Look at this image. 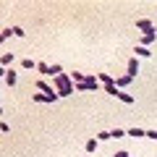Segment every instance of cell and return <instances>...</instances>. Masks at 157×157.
I'll return each mask as SVG.
<instances>
[{"instance_id": "6da1fadb", "label": "cell", "mask_w": 157, "mask_h": 157, "mask_svg": "<svg viewBox=\"0 0 157 157\" xmlns=\"http://www.w3.org/2000/svg\"><path fill=\"white\" fill-rule=\"evenodd\" d=\"M52 84H55V92L58 97H71L73 89H76V84H73V78L68 76V73H60V76L52 78Z\"/></svg>"}, {"instance_id": "7a4b0ae2", "label": "cell", "mask_w": 157, "mask_h": 157, "mask_svg": "<svg viewBox=\"0 0 157 157\" xmlns=\"http://www.w3.org/2000/svg\"><path fill=\"white\" fill-rule=\"evenodd\" d=\"M97 86H100V78L92 76V73H86L84 81H81V84H76V89H78V92H92V89H97Z\"/></svg>"}, {"instance_id": "3957f363", "label": "cell", "mask_w": 157, "mask_h": 157, "mask_svg": "<svg viewBox=\"0 0 157 157\" xmlns=\"http://www.w3.org/2000/svg\"><path fill=\"white\" fill-rule=\"evenodd\" d=\"M136 29H139L141 34H152V32H155V26H152L149 18H139V21H136Z\"/></svg>"}, {"instance_id": "277c9868", "label": "cell", "mask_w": 157, "mask_h": 157, "mask_svg": "<svg viewBox=\"0 0 157 157\" xmlns=\"http://www.w3.org/2000/svg\"><path fill=\"white\" fill-rule=\"evenodd\" d=\"M37 89L42 92V94H47V97H55V94H58V92L52 89L50 84H45V81H37Z\"/></svg>"}, {"instance_id": "5b68a950", "label": "cell", "mask_w": 157, "mask_h": 157, "mask_svg": "<svg viewBox=\"0 0 157 157\" xmlns=\"http://www.w3.org/2000/svg\"><path fill=\"white\" fill-rule=\"evenodd\" d=\"M131 81H134V78H131L128 73H126V76H118V78H115V86H118V89H123V86H128Z\"/></svg>"}, {"instance_id": "8992f818", "label": "cell", "mask_w": 157, "mask_h": 157, "mask_svg": "<svg viewBox=\"0 0 157 157\" xmlns=\"http://www.w3.org/2000/svg\"><path fill=\"white\" fill-rule=\"evenodd\" d=\"M136 73H139V63H136V58H131L128 60V76L136 78Z\"/></svg>"}, {"instance_id": "52a82bcc", "label": "cell", "mask_w": 157, "mask_h": 157, "mask_svg": "<svg viewBox=\"0 0 157 157\" xmlns=\"http://www.w3.org/2000/svg\"><path fill=\"white\" fill-rule=\"evenodd\" d=\"M157 39V32H152V34H141V47H147V45H152Z\"/></svg>"}, {"instance_id": "ba28073f", "label": "cell", "mask_w": 157, "mask_h": 157, "mask_svg": "<svg viewBox=\"0 0 157 157\" xmlns=\"http://www.w3.org/2000/svg\"><path fill=\"white\" fill-rule=\"evenodd\" d=\"M118 100H121V102H126V105H134V102H136V97H134V94H126V92H121V94H118Z\"/></svg>"}, {"instance_id": "9c48e42d", "label": "cell", "mask_w": 157, "mask_h": 157, "mask_svg": "<svg viewBox=\"0 0 157 157\" xmlns=\"http://www.w3.org/2000/svg\"><path fill=\"white\" fill-rule=\"evenodd\" d=\"M3 73H6V84H8V86H13V84H16V71H8V68H6Z\"/></svg>"}, {"instance_id": "30bf717a", "label": "cell", "mask_w": 157, "mask_h": 157, "mask_svg": "<svg viewBox=\"0 0 157 157\" xmlns=\"http://www.w3.org/2000/svg\"><path fill=\"white\" fill-rule=\"evenodd\" d=\"M126 136H134V139H139V136H147V131H141V128H136V126H134V128L126 131Z\"/></svg>"}, {"instance_id": "8fae6325", "label": "cell", "mask_w": 157, "mask_h": 157, "mask_svg": "<svg viewBox=\"0 0 157 157\" xmlns=\"http://www.w3.org/2000/svg\"><path fill=\"white\" fill-rule=\"evenodd\" d=\"M0 63H3V68H6V66H11V63H13V52H3Z\"/></svg>"}, {"instance_id": "7c38bea8", "label": "cell", "mask_w": 157, "mask_h": 157, "mask_svg": "<svg viewBox=\"0 0 157 157\" xmlns=\"http://www.w3.org/2000/svg\"><path fill=\"white\" fill-rule=\"evenodd\" d=\"M105 92H107V94H113V97H118V94H121V89H118L115 84H105Z\"/></svg>"}, {"instance_id": "4fadbf2b", "label": "cell", "mask_w": 157, "mask_h": 157, "mask_svg": "<svg viewBox=\"0 0 157 157\" xmlns=\"http://www.w3.org/2000/svg\"><path fill=\"white\" fill-rule=\"evenodd\" d=\"M97 78H100L102 84H115V78H113L110 73H100V76H97Z\"/></svg>"}, {"instance_id": "5bb4252c", "label": "cell", "mask_w": 157, "mask_h": 157, "mask_svg": "<svg viewBox=\"0 0 157 157\" xmlns=\"http://www.w3.org/2000/svg\"><path fill=\"white\" fill-rule=\"evenodd\" d=\"M134 52H136V55H141V58H149V55H152V52H149V47H141V45L136 47Z\"/></svg>"}, {"instance_id": "9a60e30c", "label": "cell", "mask_w": 157, "mask_h": 157, "mask_svg": "<svg viewBox=\"0 0 157 157\" xmlns=\"http://www.w3.org/2000/svg\"><path fill=\"white\" fill-rule=\"evenodd\" d=\"M21 66L26 68V71H32V68H37V63H34L32 58H24V60H21Z\"/></svg>"}, {"instance_id": "2e32d148", "label": "cell", "mask_w": 157, "mask_h": 157, "mask_svg": "<svg viewBox=\"0 0 157 157\" xmlns=\"http://www.w3.org/2000/svg\"><path fill=\"white\" fill-rule=\"evenodd\" d=\"M97 144H100V141H97V139H89V141H86V152H89V155H94Z\"/></svg>"}, {"instance_id": "e0dca14e", "label": "cell", "mask_w": 157, "mask_h": 157, "mask_svg": "<svg viewBox=\"0 0 157 157\" xmlns=\"http://www.w3.org/2000/svg\"><path fill=\"white\" fill-rule=\"evenodd\" d=\"M84 76H86V73H78V71H73V73H71L73 84H81V81H84Z\"/></svg>"}, {"instance_id": "ac0fdd59", "label": "cell", "mask_w": 157, "mask_h": 157, "mask_svg": "<svg viewBox=\"0 0 157 157\" xmlns=\"http://www.w3.org/2000/svg\"><path fill=\"white\" fill-rule=\"evenodd\" d=\"M110 136H113V139H123L126 131H123V128H113V131H110Z\"/></svg>"}, {"instance_id": "d6986e66", "label": "cell", "mask_w": 157, "mask_h": 157, "mask_svg": "<svg viewBox=\"0 0 157 157\" xmlns=\"http://www.w3.org/2000/svg\"><path fill=\"white\" fill-rule=\"evenodd\" d=\"M94 139H97V141H107V139H113V136H110V131H100Z\"/></svg>"}, {"instance_id": "ffe728a7", "label": "cell", "mask_w": 157, "mask_h": 157, "mask_svg": "<svg viewBox=\"0 0 157 157\" xmlns=\"http://www.w3.org/2000/svg\"><path fill=\"white\" fill-rule=\"evenodd\" d=\"M37 71H39V73H45V76H47V71H50V66H47V63H37Z\"/></svg>"}, {"instance_id": "44dd1931", "label": "cell", "mask_w": 157, "mask_h": 157, "mask_svg": "<svg viewBox=\"0 0 157 157\" xmlns=\"http://www.w3.org/2000/svg\"><path fill=\"white\" fill-rule=\"evenodd\" d=\"M8 37H13V29H3L0 32V39H8Z\"/></svg>"}, {"instance_id": "7402d4cb", "label": "cell", "mask_w": 157, "mask_h": 157, "mask_svg": "<svg viewBox=\"0 0 157 157\" xmlns=\"http://www.w3.org/2000/svg\"><path fill=\"white\" fill-rule=\"evenodd\" d=\"M11 29H13V37H24V34H26L21 26H11Z\"/></svg>"}, {"instance_id": "603a6c76", "label": "cell", "mask_w": 157, "mask_h": 157, "mask_svg": "<svg viewBox=\"0 0 157 157\" xmlns=\"http://www.w3.org/2000/svg\"><path fill=\"white\" fill-rule=\"evenodd\" d=\"M34 102H47V94H32Z\"/></svg>"}, {"instance_id": "cb8c5ba5", "label": "cell", "mask_w": 157, "mask_h": 157, "mask_svg": "<svg viewBox=\"0 0 157 157\" xmlns=\"http://www.w3.org/2000/svg\"><path fill=\"white\" fill-rule=\"evenodd\" d=\"M147 139H155V141H157V128H152V131H147Z\"/></svg>"}, {"instance_id": "d4e9b609", "label": "cell", "mask_w": 157, "mask_h": 157, "mask_svg": "<svg viewBox=\"0 0 157 157\" xmlns=\"http://www.w3.org/2000/svg\"><path fill=\"white\" fill-rule=\"evenodd\" d=\"M115 157H128V152H115Z\"/></svg>"}, {"instance_id": "484cf974", "label": "cell", "mask_w": 157, "mask_h": 157, "mask_svg": "<svg viewBox=\"0 0 157 157\" xmlns=\"http://www.w3.org/2000/svg\"><path fill=\"white\" fill-rule=\"evenodd\" d=\"M155 32H157V29H155Z\"/></svg>"}, {"instance_id": "4316f807", "label": "cell", "mask_w": 157, "mask_h": 157, "mask_svg": "<svg viewBox=\"0 0 157 157\" xmlns=\"http://www.w3.org/2000/svg\"><path fill=\"white\" fill-rule=\"evenodd\" d=\"M89 157H92V155H89Z\"/></svg>"}]
</instances>
